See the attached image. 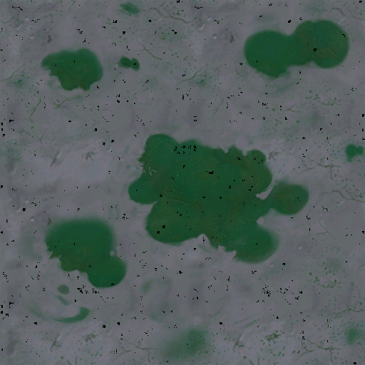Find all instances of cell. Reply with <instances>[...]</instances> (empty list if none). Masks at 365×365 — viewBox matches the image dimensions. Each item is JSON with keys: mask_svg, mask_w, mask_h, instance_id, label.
Here are the masks:
<instances>
[{"mask_svg": "<svg viewBox=\"0 0 365 365\" xmlns=\"http://www.w3.org/2000/svg\"><path fill=\"white\" fill-rule=\"evenodd\" d=\"M42 65L69 91L88 89L103 73L96 56L87 49L52 53L43 59Z\"/></svg>", "mask_w": 365, "mask_h": 365, "instance_id": "1", "label": "cell"}]
</instances>
